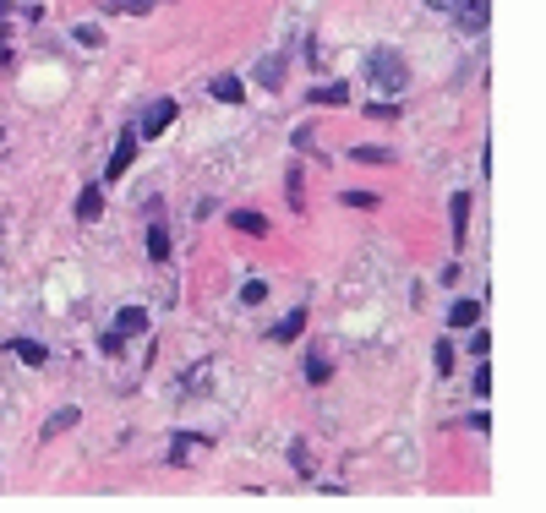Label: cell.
Returning a JSON list of instances; mask_svg holds the SVG:
<instances>
[{
    "label": "cell",
    "instance_id": "cell-1",
    "mask_svg": "<svg viewBox=\"0 0 546 513\" xmlns=\"http://www.w3.org/2000/svg\"><path fill=\"white\" fill-rule=\"evenodd\" d=\"M361 71H366V83L383 88V93H404V88H410V66H404V55L388 49V44H377V49L361 60Z\"/></svg>",
    "mask_w": 546,
    "mask_h": 513
},
{
    "label": "cell",
    "instance_id": "cell-2",
    "mask_svg": "<svg viewBox=\"0 0 546 513\" xmlns=\"http://www.w3.org/2000/svg\"><path fill=\"white\" fill-rule=\"evenodd\" d=\"M175 110H181V104H175V99H154V110H148V115H143V120H136V126H131V131H136V137H143V142H154V137H159V131H164V126H170V120H175Z\"/></svg>",
    "mask_w": 546,
    "mask_h": 513
},
{
    "label": "cell",
    "instance_id": "cell-3",
    "mask_svg": "<svg viewBox=\"0 0 546 513\" xmlns=\"http://www.w3.org/2000/svg\"><path fill=\"white\" fill-rule=\"evenodd\" d=\"M136 142H143V137H136L131 126L120 131V142H115V154H110V170H104V181H120L126 170H131V159H136Z\"/></svg>",
    "mask_w": 546,
    "mask_h": 513
},
{
    "label": "cell",
    "instance_id": "cell-4",
    "mask_svg": "<svg viewBox=\"0 0 546 513\" xmlns=\"http://www.w3.org/2000/svg\"><path fill=\"white\" fill-rule=\"evenodd\" d=\"M459 28L464 33H487V22H492V0H459Z\"/></svg>",
    "mask_w": 546,
    "mask_h": 513
},
{
    "label": "cell",
    "instance_id": "cell-5",
    "mask_svg": "<svg viewBox=\"0 0 546 513\" xmlns=\"http://www.w3.org/2000/svg\"><path fill=\"white\" fill-rule=\"evenodd\" d=\"M208 93H214L219 104H241V99H246V83L235 77V71H219V77L208 83Z\"/></svg>",
    "mask_w": 546,
    "mask_h": 513
},
{
    "label": "cell",
    "instance_id": "cell-6",
    "mask_svg": "<svg viewBox=\"0 0 546 513\" xmlns=\"http://www.w3.org/2000/svg\"><path fill=\"white\" fill-rule=\"evenodd\" d=\"M6 349H12L22 366H44V360H49V349H44L39 339H6Z\"/></svg>",
    "mask_w": 546,
    "mask_h": 513
},
{
    "label": "cell",
    "instance_id": "cell-7",
    "mask_svg": "<svg viewBox=\"0 0 546 513\" xmlns=\"http://www.w3.org/2000/svg\"><path fill=\"white\" fill-rule=\"evenodd\" d=\"M143 328H148V312H143V306H120V312H115V333H120V339L143 333Z\"/></svg>",
    "mask_w": 546,
    "mask_h": 513
},
{
    "label": "cell",
    "instance_id": "cell-8",
    "mask_svg": "<svg viewBox=\"0 0 546 513\" xmlns=\"http://www.w3.org/2000/svg\"><path fill=\"white\" fill-rule=\"evenodd\" d=\"M470 241V191H454V246Z\"/></svg>",
    "mask_w": 546,
    "mask_h": 513
},
{
    "label": "cell",
    "instance_id": "cell-9",
    "mask_svg": "<svg viewBox=\"0 0 546 513\" xmlns=\"http://www.w3.org/2000/svg\"><path fill=\"white\" fill-rule=\"evenodd\" d=\"M230 230H241V235H268V218L251 213V208H235V213H230Z\"/></svg>",
    "mask_w": 546,
    "mask_h": 513
},
{
    "label": "cell",
    "instance_id": "cell-10",
    "mask_svg": "<svg viewBox=\"0 0 546 513\" xmlns=\"http://www.w3.org/2000/svg\"><path fill=\"white\" fill-rule=\"evenodd\" d=\"M257 83H262V88H285V55L257 60Z\"/></svg>",
    "mask_w": 546,
    "mask_h": 513
},
{
    "label": "cell",
    "instance_id": "cell-11",
    "mask_svg": "<svg viewBox=\"0 0 546 513\" xmlns=\"http://www.w3.org/2000/svg\"><path fill=\"white\" fill-rule=\"evenodd\" d=\"M301 328H306V312L295 306V312H290L285 323H273V328H268V339H279V344H290V339H301Z\"/></svg>",
    "mask_w": 546,
    "mask_h": 513
},
{
    "label": "cell",
    "instance_id": "cell-12",
    "mask_svg": "<svg viewBox=\"0 0 546 513\" xmlns=\"http://www.w3.org/2000/svg\"><path fill=\"white\" fill-rule=\"evenodd\" d=\"M99 213H104V191H99V186H83V197H77V218H83V225H93Z\"/></svg>",
    "mask_w": 546,
    "mask_h": 513
},
{
    "label": "cell",
    "instance_id": "cell-13",
    "mask_svg": "<svg viewBox=\"0 0 546 513\" xmlns=\"http://www.w3.org/2000/svg\"><path fill=\"white\" fill-rule=\"evenodd\" d=\"M345 99H350V83H322V88H312L306 104H345Z\"/></svg>",
    "mask_w": 546,
    "mask_h": 513
},
{
    "label": "cell",
    "instance_id": "cell-14",
    "mask_svg": "<svg viewBox=\"0 0 546 513\" xmlns=\"http://www.w3.org/2000/svg\"><path fill=\"white\" fill-rule=\"evenodd\" d=\"M475 323H481V306H475V301H454L448 328H475Z\"/></svg>",
    "mask_w": 546,
    "mask_h": 513
},
{
    "label": "cell",
    "instance_id": "cell-15",
    "mask_svg": "<svg viewBox=\"0 0 546 513\" xmlns=\"http://www.w3.org/2000/svg\"><path fill=\"white\" fill-rule=\"evenodd\" d=\"M148 257H154V262H170V230H164V225L148 230Z\"/></svg>",
    "mask_w": 546,
    "mask_h": 513
},
{
    "label": "cell",
    "instance_id": "cell-16",
    "mask_svg": "<svg viewBox=\"0 0 546 513\" xmlns=\"http://www.w3.org/2000/svg\"><path fill=\"white\" fill-rule=\"evenodd\" d=\"M77 426V410H60V415H49L44 420V443H49V437H60V431H72Z\"/></svg>",
    "mask_w": 546,
    "mask_h": 513
},
{
    "label": "cell",
    "instance_id": "cell-17",
    "mask_svg": "<svg viewBox=\"0 0 546 513\" xmlns=\"http://www.w3.org/2000/svg\"><path fill=\"white\" fill-rule=\"evenodd\" d=\"M154 6H170V0H110V12H154Z\"/></svg>",
    "mask_w": 546,
    "mask_h": 513
},
{
    "label": "cell",
    "instance_id": "cell-18",
    "mask_svg": "<svg viewBox=\"0 0 546 513\" xmlns=\"http://www.w3.org/2000/svg\"><path fill=\"white\" fill-rule=\"evenodd\" d=\"M241 301H246V306H262V301H268V284H262V279H246V284H241Z\"/></svg>",
    "mask_w": 546,
    "mask_h": 513
},
{
    "label": "cell",
    "instance_id": "cell-19",
    "mask_svg": "<svg viewBox=\"0 0 546 513\" xmlns=\"http://www.w3.org/2000/svg\"><path fill=\"white\" fill-rule=\"evenodd\" d=\"M432 355H437V372L448 377V372H454V344H448V339H437V349H432Z\"/></svg>",
    "mask_w": 546,
    "mask_h": 513
},
{
    "label": "cell",
    "instance_id": "cell-20",
    "mask_svg": "<svg viewBox=\"0 0 546 513\" xmlns=\"http://www.w3.org/2000/svg\"><path fill=\"white\" fill-rule=\"evenodd\" d=\"M285 186H290V208H306V197H301V186H306V181H301V170H290V175H285Z\"/></svg>",
    "mask_w": 546,
    "mask_h": 513
},
{
    "label": "cell",
    "instance_id": "cell-21",
    "mask_svg": "<svg viewBox=\"0 0 546 513\" xmlns=\"http://www.w3.org/2000/svg\"><path fill=\"white\" fill-rule=\"evenodd\" d=\"M356 159H366V164H393L388 148H356Z\"/></svg>",
    "mask_w": 546,
    "mask_h": 513
},
{
    "label": "cell",
    "instance_id": "cell-22",
    "mask_svg": "<svg viewBox=\"0 0 546 513\" xmlns=\"http://www.w3.org/2000/svg\"><path fill=\"white\" fill-rule=\"evenodd\" d=\"M470 349L487 355V349H492V333H487V328H470Z\"/></svg>",
    "mask_w": 546,
    "mask_h": 513
},
{
    "label": "cell",
    "instance_id": "cell-23",
    "mask_svg": "<svg viewBox=\"0 0 546 513\" xmlns=\"http://www.w3.org/2000/svg\"><path fill=\"white\" fill-rule=\"evenodd\" d=\"M306 383H328V360H317V355L306 360Z\"/></svg>",
    "mask_w": 546,
    "mask_h": 513
},
{
    "label": "cell",
    "instance_id": "cell-24",
    "mask_svg": "<svg viewBox=\"0 0 546 513\" xmlns=\"http://www.w3.org/2000/svg\"><path fill=\"white\" fill-rule=\"evenodd\" d=\"M77 44H83V49H99V44H104V33H99V28H77Z\"/></svg>",
    "mask_w": 546,
    "mask_h": 513
},
{
    "label": "cell",
    "instance_id": "cell-25",
    "mask_svg": "<svg viewBox=\"0 0 546 513\" xmlns=\"http://www.w3.org/2000/svg\"><path fill=\"white\" fill-rule=\"evenodd\" d=\"M350 208H377V191H345Z\"/></svg>",
    "mask_w": 546,
    "mask_h": 513
},
{
    "label": "cell",
    "instance_id": "cell-26",
    "mask_svg": "<svg viewBox=\"0 0 546 513\" xmlns=\"http://www.w3.org/2000/svg\"><path fill=\"white\" fill-rule=\"evenodd\" d=\"M120 344H126V339H120L115 328H110V333H99V349H104V355H120Z\"/></svg>",
    "mask_w": 546,
    "mask_h": 513
},
{
    "label": "cell",
    "instance_id": "cell-27",
    "mask_svg": "<svg viewBox=\"0 0 546 513\" xmlns=\"http://www.w3.org/2000/svg\"><path fill=\"white\" fill-rule=\"evenodd\" d=\"M427 6H432V12H454V6H459V0H427Z\"/></svg>",
    "mask_w": 546,
    "mask_h": 513
},
{
    "label": "cell",
    "instance_id": "cell-28",
    "mask_svg": "<svg viewBox=\"0 0 546 513\" xmlns=\"http://www.w3.org/2000/svg\"><path fill=\"white\" fill-rule=\"evenodd\" d=\"M6 60H12V55H6V49H0V66H6Z\"/></svg>",
    "mask_w": 546,
    "mask_h": 513
}]
</instances>
